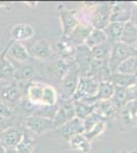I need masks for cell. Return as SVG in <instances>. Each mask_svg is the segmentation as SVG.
Here are the masks:
<instances>
[{
    "label": "cell",
    "mask_w": 137,
    "mask_h": 153,
    "mask_svg": "<svg viewBox=\"0 0 137 153\" xmlns=\"http://www.w3.org/2000/svg\"><path fill=\"white\" fill-rule=\"evenodd\" d=\"M137 55V50L132 46L124 44L122 42H116L112 45L111 52L108 59V68L111 74L116 73L118 66L127 58Z\"/></svg>",
    "instance_id": "cell-1"
},
{
    "label": "cell",
    "mask_w": 137,
    "mask_h": 153,
    "mask_svg": "<svg viewBox=\"0 0 137 153\" xmlns=\"http://www.w3.org/2000/svg\"><path fill=\"white\" fill-rule=\"evenodd\" d=\"M126 96H127V102L132 100H137V82L130 87L126 88Z\"/></svg>",
    "instance_id": "cell-35"
},
{
    "label": "cell",
    "mask_w": 137,
    "mask_h": 153,
    "mask_svg": "<svg viewBox=\"0 0 137 153\" xmlns=\"http://www.w3.org/2000/svg\"><path fill=\"white\" fill-rule=\"evenodd\" d=\"M54 50L61 57V59L64 61L74 57L76 54V47L69 40H66L64 37L61 40L54 42Z\"/></svg>",
    "instance_id": "cell-13"
},
{
    "label": "cell",
    "mask_w": 137,
    "mask_h": 153,
    "mask_svg": "<svg viewBox=\"0 0 137 153\" xmlns=\"http://www.w3.org/2000/svg\"><path fill=\"white\" fill-rule=\"evenodd\" d=\"M79 68H77V65H74L73 68H70L67 75L61 80V87H63V92L64 96L68 98L69 100L72 99L75 91H76L77 85H78L79 81Z\"/></svg>",
    "instance_id": "cell-7"
},
{
    "label": "cell",
    "mask_w": 137,
    "mask_h": 153,
    "mask_svg": "<svg viewBox=\"0 0 137 153\" xmlns=\"http://www.w3.org/2000/svg\"><path fill=\"white\" fill-rule=\"evenodd\" d=\"M69 68L70 66L66 61L63 60V59H58V60L53 61V62L49 65L48 71L55 79H58V80L61 81L64 78V76L67 75Z\"/></svg>",
    "instance_id": "cell-22"
},
{
    "label": "cell",
    "mask_w": 137,
    "mask_h": 153,
    "mask_svg": "<svg viewBox=\"0 0 137 153\" xmlns=\"http://www.w3.org/2000/svg\"><path fill=\"white\" fill-rule=\"evenodd\" d=\"M124 25L123 23H109L106 28L103 30L104 33L108 36V41L112 40L115 43L116 42H120L122 33H123V29H124Z\"/></svg>",
    "instance_id": "cell-24"
},
{
    "label": "cell",
    "mask_w": 137,
    "mask_h": 153,
    "mask_svg": "<svg viewBox=\"0 0 137 153\" xmlns=\"http://www.w3.org/2000/svg\"><path fill=\"white\" fill-rule=\"evenodd\" d=\"M30 55L33 57L40 59V60H46L51 56L52 54V47L51 45L45 40H39L34 44L30 51Z\"/></svg>",
    "instance_id": "cell-14"
},
{
    "label": "cell",
    "mask_w": 137,
    "mask_h": 153,
    "mask_svg": "<svg viewBox=\"0 0 137 153\" xmlns=\"http://www.w3.org/2000/svg\"><path fill=\"white\" fill-rule=\"evenodd\" d=\"M58 133H61V137L64 138L66 140L71 139L73 136L78 134H83L85 132V128H84V122L78 117H74L73 120H69L67 124L61 126V128L56 129Z\"/></svg>",
    "instance_id": "cell-9"
},
{
    "label": "cell",
    "mask_w": 137,
    "mask_h": 153,
    "mask_svg": "<svg viewBox=\"0 0 137 153\" xmlns=\"http://www.w3.org/2000/svg\"><path fill=\"white\" fill-rule=\"evenodd\" d=\"M0 153H5V146L0 144Z\"/></svg>",
    "instance_id": "cell-40"
},
{
    "label": "cell",
    "mask_w": 137,
    "mask_h": 153,
    "mask_svg": "<svg viewBox=\"0 0 137 153\" xmlns=\"http://www.w3.org/2000/svg\"><path fill=\"white\" fill-rule=\"evenodd\" d=\"M113 103L118 108H122L127 103V96H126V89L116 87L113 98L111 99Z\"/></svg>",
    "instance_id": "cell-34"
},
{
    "label": "cell",
    "mask_w": 137,
    "mask_h": 153,
    "mask_svg": "<svg viewBox=\"0 0 137 153\" xmlns=\"http://www.w3.org/2000/svg\"><path fill=\"white\" fill-rule=\"evenodd\" d=\"M70 146L75 151L80 153H89L91 150V142L84 136V134L75 135L69 140Z\"/></svg>",
    "instance_id": "cell-18"
},
{
    "label": "cell",
    "mask_w": 137,
    "mask_h": 153,
    "mask_svg": "<svg viewBox=\"0 0 137 153\" xmlns=\"http://www.w3.org/2000/svg\"><path fill=\"white\" fill-rule=\"evenodd\" d=\"M134 4H135V6L137 7V1H135V2H134Z\"/></svg>",
    "instance_id": "cell-42"
},
{
    "label": "cell",
    "mask_w": 137,
    "mask_h": 153,
    "mask_svg": "<svg viewBox=\"0 0 137 153\" xmlns=\"http://www.w3.org/2000/svg\"><path fill=\"white\" fill-rule=\"evenodd\" d=\"M23 136H24V133L22 132V131L16 130V129L9 130L8 132H6V134L4 135V138H3L4 146L16 148L17 146V144L21 142Z\"/></svg>",
    "instance_id": "cell-28"
},
{
    "label": "cell",
    "mask_w": 137,
    "mask_h": 153,
    "mask_svg": "<svg viewBox=\"0 0 137 153\" xmlns=\"http://www.w3.org/2000/svg\"><path fill=\"white\" fill-rule=\"evenodd\" d=\"M72 102H73L74 105L76 117L80 118L82 120H84L89 115L94 113V110H95V106L94 105H88L86 103L80 102V101H72Z\"/></svg>",
    "instance_id": "cell-25"
},
{
    "label": "cell",
    "mask_w": 137,
    "mask_h": 153,
    "mask_svg": "<svg viewBox=\"0 0 137 153\" xmlns=\"http://www.w3.org/2000/svg\"><path fill=\"white\" fill-rule=\"evenodd\" d=\"M130 22L132 24H134L135 26L137 27V9L136 10H133L132 11V16H131V19Z\"/></svg>",
    "instance_id": "cell-38"
},
{
    "label": "cell",
    "mask_w": 137,
    "mask_h": 153,
    "mask_svg": "<svg viewBox=\"0 0 137 153\" xmlns=\"http://www.w3.org/2000/svg\"><path fill=\"white\" fill-rule=\"evenodd\" d=\"M57 102V94L56 91L52 86L44 85L43 88V94H42L41 104L47 107L54 106Z\"/></svg>",
    "instance_id": "cell-26"
},
{
    "label": "cell",
    "mask_w": 137,
    "mask_h": 153,
    "mask_svg": "<svg viewBox=\"0 0 137 153\" xmlns=\"http://www.w3.org/2000/svg\"><path fill=\"white\" fill-rule=\"evenodd\" d=\"M93 29L94 28L89 23H79L76 26V28L70 33L68 40L73 45H76V47L84 45Z\"/></svg>",
    "instance_id": "cell-8"
},
{
    "label": "cell",
    "mask_w": 137,
    "mask_h": 153,
    "mask_svg": "<svg viewBox=\"0 0 137 153\" xmlns=\"http://www.w3.org/2000/svg\"><path fill=\"white\" fill-rule=\"evenodd\" d=\"M35 68L32 65H24L19 70H16L13 76L17 81H23V82H27V81L31 80L34 76Z\"/></svg>",
    "instance_id": "cell-32"
},
{
    "label": "cell",
    "mask_w": 137,
    "mask_h": 153,
    "mask_svg": "<svg viewBox=\"0 0 137 153\" xmlns=\"http://www.w3.org/2000/svg\"><path fill=\"white\" fill-rule=\"evenodd\" d=\"M136 62H137V55L127 58L126 60H124L123 62L118 66L116 73L124 74V75L134 76V74H135Z\"/></svg>",
    "instance_id": "cell-29"
},
{
    "label": "cell",
    "mask_w": 137,
    "mask_h": 153,
    "mask_svg": "<svg viewBox=\"0 0 137 153\" xmlns=\"http://www.w3.org/2000/svg\"><path fill=\"white\" fill-rule=\"evenodd\" d=\"M115 85V87H120V88H128L131 85L135 84L137 82V78L135 76L132 75H124L120 73H114L109 76V80Z\"/></svg>",
    "instance_id": "cell-19"
},
{
    "label": "cell",
    "mask_w": 137,
    "mask_h": 153,
    "mask_svg": "<svg viewBox=\"0 0 137 153\" xmlns=\"http://www.w3.org/2000/svg\"><path fill=\"white\" fill-rule=\"evenodd\" d=\"M11 115H12V111H11L10 107H8V106L4 104L3 102L0 101V117L8 120Z\"/></svg>",
    "instance_id": "cell-36"
},
{
    "label": "cell",
    "mask_w": 137,
    "mask_h": 153,
    "mask_svg": "<svg viewBox=\"0 0 137 153\" xmlns=\"http://www.w3.org/2000/svg\"><path fill=\"white\" fill-rule=\"evenodd\" d=\"M59 21L61 24V30H63V37L67 38L70 33L76 28L79 22L77 18L76 13L73 10H69V9H63L59 13Z\"/></svg>",
    "instance_id": "cell-10"
},
{
    "label": "cell",
    "mask_w": 137,
    "mask_h": 153,
    "mask_svg": "<svg viewBox=\"0 0 137 153\" xmlns=\"http://www.w3.org/2000/svg\"><path fill=\"white\" fill-rule=\"evenodd\" d=\"M106 130V122L103 120H100L99 122H97L90 130H88L87 132L83 133L84 136L88 139V141L92 142L93 140H95L96 138H98Z\"/></svg>",
    "instance_id": "cell-31"
},
{
    "label": "cell",
    "mask_w": 137,
    "mask_h": 153,
    "mask_svg": "<svg viewBox=\"0 0 137 153\" xmlns=\"http://www.w3.org/2000/svg\"><path fill=\"white\" fill-rule=\"evenodd\" d=\"M95 113L99 115L101 118H112L117 114L119 108L113 103L112 100H99L96 102Z\"/></svg>",
    "instance_id": "cell-15"
},
{
    "label": "cell",
    "mask_w": 137,
    "mask_h": 153,
    "mask_svg": "<svg viewBox=\"0 0 137 153\" xmlns=\"http://www.w3.org/2000/svg\"><path fill=\"white\" fill-rule=\"evenodd\" d=\"M36 145V142L32 137L24 134L21 142L16 147L17 153H33V150Z\"/></svg>",
    "instance_id": "cell-30"
},
{
    "label": "cell",
    "mask_w": 137,
    "mask_h": 153,
    "mask_svg": "<svg viewBox=\"0 0 137 153\" xmlns=\"http://www.w3.org/2000/svg\"><path fill=\"white\" fill-rule=\"evenodd\" d=\"M16 68L7 58V48L0 55V79H8L13 76Z\"/></svg>",
    "instance_id": "cell-21"
},
{
    "label": "cell",
    "mask_w": 137,
    "mask_h": 153,
    "mask_svg": "<svg viewBox=\"0 0 137 153\" xmlns=\"http://www.w3.org/2000/svg\"><path fill=\"white\" fill-rule=\"evenodd\" d=\"M135 49L137 50V42H136V45H135Z\"/></svg>",
    "instance_id": "cell-43"
},
{
    "label": "cell",
    "mask_w": 137,
    "mask_h": 153,
    "mask_svg": "<svg viewBox=\"0 0 137 153\" xmlns=\"http://www.w3.org/2000/svg\"><path fill=\"white\" fill-rule=\"evenodd\" d=\"M25 125L27 129L37 136L53 130L52 118L48 117H42V115H30L27 117Z\"/></svg>",
    "instance_id": "cell-4"
},
{
    "label": "cell",
    "mask_w": 137,
    "mask_h": 153,
    "mask_svg": "<svg viewBox=\"0 0 137 153\" xmlns=\"http://www.w3.org/2000/svg\"><path fill=\"white\" fill-rule=\"evenodd\" d=\"M99 82H100V81L97 80L96 76H80L78 81V85H77L76 91H75L71 100L79 101V100L83 99V98L96 97Z\"/></svg>",
    "instance_id": "cell-2"
},
{
    "label": "cell",
    "mask_w": 137,
    "mask_h": 153,
    "mask_svg": "<svg viewBox=\"0 0 137 153\" xmlns=\"http://www.w3.org/2000/svg\"><path fill=\"white\" fill-rule=\"evenodd\" d=\"M21 97V91H19L16 84H11V85L7 86V87L2 89V91L0 92V101L3 102L8 107L19 103Z\"/></svg>",
    "instance_id": "cell-11"
},
{
    "label": "cell",
    "mask_w": 137,
    "mask_h": 153,
    "mask_svg": "<svg viewBox=\"0 0 137 153\" xmlns=\"http://www.w3.org/2000/svg\"><path fill=\"white\" fill-rule=\"evenodd\" d=\"M5 153H17L16 148L12 147H5Z\"/></svg>",
    "instance_id": "cell-39"
},
{
    "label": "cell",
    "mask_w": 137,
    "mask_h": 153,
    "mask_svg": "<svg viewBox=\"0 0 137 153\" xmlns=\"http://www.w3.org/2000/svg\"><path fill=\"white\" fill-rule=\"evenodd\" d=\"M108 43V42H106ZM106 43L103 44V45L91 49V58L94 59H99V60H104L108 61L109 52H111V48H108Z\"/></svg>",
    "instance_id": "cell-33"
},
{
    "label": "cell",
    "mask_w": 137,
    "mask_h": 153,
    "mask_svg": "<svg viewBox=\"0 0 137 153\" xmlns=\"http://www.w3.org/2000/svg\"><path fill=\"white\" fill-rule=\"evenodd\" d=\"M134 122H135V123H136V124H137V115H136V117H135V118H134Z\"/></svg>",
    "instance_id": "cell-41"
},
{
    "label": "cell",
    "mask_w": 137,
    "mask_h": 153,
    "mask_svg": "<svg viewBox=\"0 0 137 153\" xmlns=\"http://www.w3.org/2000/svg\"><path fill=\"white\" fill-rule=\"evenodd\" d=\"M7 54L10 58L19 62H25L30 58V53L23 44L19 42H13L11 45L7 47Z\"/></svg>",
    "instance_id": "cell-16"
},
{
    "label": "cell",
    "mask_w": 137,
    "mask_h": 153,
    "mask_svg": "<svg viewBox=\"0 0 137 153\" xmlns=\"http://www.w3.org/2000/svg\"><path fill=\"white\" fill-rule=\"evenodd\" d=\"M115 85L109 81H100L97 90V100H111L115 93Z\"/></svg>",
    "instance_id": "cell-23"
},
{
    "label": "cell",
    "mask_w": 137,
    "mask_h": 153,
    "mask_svg": "<svg viewBox=\"0 0 137 153\" xmlns=\"http://www.w3.org/2000/svg\"><path fill=\"white\" fill-rule=\"evenodd\" d=\"M106 42H108V36L104 33L103 30L93 29L91 34L85 41V43H84V45L91 50V49L98 47V46L103 45V44L106 43Z\"/></svg>",
    "instance_id": "cell-20"
},
{
    "label": "cell",
    "mask_w": 137,
    "mask_h": 153,
    "mask_svg": "<svg viewBox=\"0 0 137 153\" xmlns=\"http://www.w3.org/2000/svg\"><path fill=\"white\" fill-rule=\"evenodd\" d=\"M131 5L127 2H115L112 4L109 23H123L130 22L132 16Z\"/></svg>",
    "instance_id": "cell-5"
},
{
    "label": "cell",
    "mask_w": 137,
    "mask_h": 153,
    "mask_svg": "<svg viewBox=\"0 0 137 153\" xmlns=\"http://www.w3.org/2000/svg\"><path fill=\"white\" fill-rule=\"evenodd\" d=\"M21 106H22V108H23L24 111H26V112L33 111L35 109V107H36V105H35L34 103H32L27 97L24 98V99L21 101Z\"/></svg>",
    "instance_id": "cell-37"
},
{
    "label": "cell",
    "mask_w": 137,
    "mask_h": 153,
    "mask_svg": "<svg viewBox=\"0 0 137 153\" xmlns=\"http://www.w3.org/2000/svg\"><path fill=\"white\" fill-rule=\"evenodd\" d=\"M120 42L135 48L137 42V27L134 24H132L131 22H127L124 25Z\"/></svg>",
    "instance_id": "cell-17"
},
{
    "label": "cell",
    "mask_w": 137,
    "mask_h": 153,
    "mask_svg": "<svg viewBox=\"0 0 137 153\" xmlns=\"http://www.w3.org/2000/svg\"><path fill=\"white\" fill-rule=\"evenodd\" d=\"M43 88L44 85H40V84H33V85L29 86L27 89V98L35 105L41 104Z\"/></svg>",
    "instance_id": "cell-27"
},
{
    "label": "cell",
    "mask_w": 137,
    "mask_h": 153,
    "mask_svg": "<svg viewBox=\"0 0 137 153\" xmlns=\"http://www.w3.org/2000/svg\"><path fill=\"white\" fill-rule=\"evenodd\" d=\"M35 35L33 27L27 24H17L10 30V37L14 42L29 40Z\"/></svg>",
    "instance_id": "cell-12"
},
{
    "label": "cell",
    "mask_w": 137,
    "mask_h": 153,
    "mask_svg": "<svg viewBox=\"0 0 137 153\" xmlns=\"http://www.w3.org/2000/svg\"><path fill=\"white\" fill-rule=\"evenodd\" d=\"M111 3H99L96 4L92 8L91 12V22L89 24L97 30H104L106 26L109 24V18H111Z\"/></svg>",
    "instance_id": "cell-3"
},
{
    "label": "cell",
    "mask_w": 137,
    "mask_h": 153,
    "mask_svg": "<svg viewBox=\"0 0 137 153\" xmlns=\"http://www.w3.org/2000/svg\"><path fill=\"white\" fill-rule=\"evenodd\" d=\"M76 117L75 114V109L72 100H69L64 102L58 109L56 110L55 114L52 117V124H53V129H58L61 126L69 122V120H73Z\"/></svg>",
    "instance_id": "cell-6"
}]
</instances>
